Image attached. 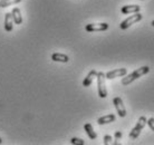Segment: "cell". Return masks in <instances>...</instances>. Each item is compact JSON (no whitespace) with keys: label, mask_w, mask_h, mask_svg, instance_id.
Instances as JSON below:
<instances>
[{"label":"cell","mask_w":154,"mask_h":145,"mask_svg":"<svg viewBox=\"0 0 154 145\" xmlns=\"http://www.w3.org/2000/svg\"><path fill=\"white\" fill-rule=\"evenodd\" d=\"M149 72H150V67H149V66H143V67H141V68L136 69V70H134V72H132L131 74L127 75L125 78H123V79H122V84L123 85L131 84V83H133L134 80H136L141 76L147 74Z\"/></svg>","instance_id":"1"},{"label":"cell","mask_w":154,"mask_h":145,"mask_svg":"<svg viewBox=\"0 0 154 145\" xmlns=\"http://www.w3.org/2000/svg\"><path fill=\"white\" fill-rule=\"evenodd\" d=\"M97 89H98V96L100 98H105L107 97V89H106V84H105V79L106 76L103 72H97Z\"/></svg>","instance_id":"2"},{"label":"cell","mask_w":154,"mask_h":145,"mask_svg":"<svg viewBox=\"0 0 154 145\" xmlns=\"http://www.w3.org/2000/svg\"><path fill=\"white\" fill-rule=\"evenodd\" d=\"M147 123V119L145 116H141L136 123V125L133 127V130L131 131V133H130V138L132 140H136V138L139 137V135L141 134V132L143 131V128L145 127Z\"/></svg>","instance_id":"3"},{"label":"cell","mask_w":154,"mask_h":145,"mask_svg":"<svg viewBox=\"0 0 154 145\" xmlns=\"http://www.w3.org/2000/svg\"><path fill=\"white\" fill-rule=\"evenodd\" d=\"M142 18H143V16L141 15L140 12H135L133 16L127 17L124 21H122L121 25H119V28L123 29V30H125V29H127L128 27H131L132 25H134L135 23H139L140 20H142Z\"/></svg>","instance_id":"4"},{"label":"cell","mask_w":154,"mask_h":145,"mask_svg":"<svg viewBox=\"0 0 154 145\" xmlns=\"http://www.w3.org/2000/svg\"><path fill=\"white\" fill-rule=\"evenodd\" d=\"M109 25L106 23H88L85 26V30L88 32H94V31H105L108 29Z\"/></svg>","instance_id":"5"},{"label":"cell","mask_w":154,"mask_h":145,"mask_svg":"<svg viewBox=\"0 0 154 145\" xmlns=\"http://www.w3.org/2000/svg\"><path fill=\"white\" fill-rule=\"evenodd\" d=\"M113 104L115 106L116 111H117V114H119V117H125L126 116V108L124 106V103L121 97H115L113 99Z\"/></svg>","instance_id":"6"},{"label":"cell","mask_w":154,"mask_h":145,"mask_svg":"<svg viewBox=\"0 0 154 145\" xmlns=\"http://www.w3.org/2000/svg\"><path fill=\"white\" fill-rule=\"evenodd\" d=\"M127 74V69L126 68H119V69H114V70H111L105 74V76L107 79H114L116 77H122L125 76Z\"/></svg>","instance_id":"7"},{"label":"cell","mask_w":154,"mask_h":145,"mask_svg":"<svg viewBox=\"0 0 154 145\" xmlns=\"http://www.w3.org/2000/svg\"><path fill=\"white\" fill-rule=\"evenodd\" d=\"M141 10V7L137 6V5H127V6H124L122 7L121 11L124 15H128V14H135V12H140Z\"/></svg>","instance_id":"8"},{"label":"cell","mask_w":154,"mask_h":145,"mask_svg":"<svg viewBox=\"0 0 154 145\" xmlns=\"http://www.w3.org/2000/svg\"><path fill=\"white\" fill-rule=\"evenodd\" d=\"M96 75H97L96 70H95V69H92V70L88 72V75L85 77L84 80H83V86H84V87H88V86H91L93 83V79L96 77Z\"/></svg>","instance_id":"9"},{"label":"cell","mask_w":154,"mask_h":145,"mask_svg":"<svg viewBox=\"0 0 154 145\" xmlns=\"http://www.w3.org/2000/svg\"><path fill=\"white\" fill-rule=\"evenodd\" d=\"M11 15H12V18H14V23L16 25H21V23H23V17H21V11H20L19 8L18 7L14 8L11 11Z\"/></svg>","instance_id":"10"},{"label":"cell","mask_w":154,"mask_h":145,"mask_svg":"<svg viewBox=\"0 0 154 145\" xmlns=\"http://www.w3.org/2000/svg\"><path fill=\"white\" fill-rule=\"evenodd\" d=\"M12 23H14V18H12L11 12H7V14L5 15V30L11 31Z\"/></svg>","instance_id":"11"},{"label":"cell","mask_w":154,"mask_h":145,"mask_svg":"<svg viewBox=\"0 0 154 145\" xmlns=\"http://www.w3.org/2000/svg\"><path fill=\"white\" fill-rule=\"evenodd\" d=\"M51 60L58 61V63H68L69 61V57L67 55H65V54L54 53L51 55Z\"/></svg>","instance_id":"12"},{"label":"cell","mask_w":154,"mask_h":145,"mask_svg":"<svg viewBox=\"0 0 154 145\" xmlns=\"http://www.w3.org/2000/svg\"><path fill=\"white\" fill-rule=\"evenodd\" d=\"M116 119V116L114 114H108L105 115V116H102L97 119V123L100 125H104V124H109V123H113Z\"/></svg>","instance_id":"13"},{"label":"cell","mask_w":154,"mask_h":145,"mask_svg":"<svg viewBox=\"0 0 154 145\" xmlns=\"http://www.w3.org/2000/svg\"><path fill=\"white\" fill-rule=\"evenodd\" d=\"M84 130H85L86 134L88 135V137L91 138V140H96L97 134L95 133V131H94V128H93L92 124H89V123H86V124L84 125Z\"/></svg>","instance_id":"14"},{"label":"cell","mask_w":154,"mask_h":145,"mask_svg":"<svg viewBox=\"0 0 154 145\" xmlns=\"http://www.w3.org/2000/svg\"><path fill=\"white\" fill-rule=\"evenodd\" d=\"M21 0H0V8H6L9 6L19 4Z\"/></svg>","instance_id":"15"},{"label":"cell","mask_w":154,"mask_h":145,"mask_svg":"<svg viewBox=\"0 0 154 145\" xmlns=\"http://www.w3.org/2000/svg\"><path fill=\"white\" fill-rule=\"evenodd\" d=\"M70 143L72 144H79V145H84L85 142L82 140V138H77V137H73L70 140Z\"/></svg>","instance_id":"16"},{"label":"cell","mask_w":154,"mask_h":145,"mask_svg":"<svg viewBox=\"0 0 154 145\" xmlns=\"http://www.w3.org/2000/svg\"><path fill=\"white\" fill-rule=\"evenodd\" d=\"M122 137V132H119V131H117V132H115V142H114V144L117 145L119 144V140Z\"/></svg>","instance_id":"17"},{"label":"cell","mask_w":154,"mask_h":145,"mask_svg":"<svg viewBox=\"0 0 154 145\" xmlns=\"http://www.w3.org/2000/svg\"><path fill=\"white\" fill-rule=\"evenodd\" d=\"M147 125L150 126V128L154 132V117H151L150 119H147Z\"/></svg>","instance_id":"18"},{"label":"cell","mask_w":154,"mask_h":145,"mask_svg":"<svg viewBox=\"0 0 154 145\" xmlns=\"http://www.w3.org/2000/svg\"><path fill=\"white\" fill-rule=\"evenodd\" d=\"M111 141H112V136H111V135H105L104 136V144L105 145L109 144Z\"/></svg>","instance_id":"19"},{"label":"cell","mask_w":154,"mask_h":145,"mask_svg":"<svg viewBox=\"0 0 154 145\" xmlns=\"http://www.w3.org/2000/svg\"><path fill=\"white\" fill-rule=\"evenodd\" d=\"M151 25H152V26L154 27V20H153V21H152V23H151Z\"/></svg>","instance_id":"20"},{"label":"cell","mask_w":154,"mask_h":145,"mask_svg":"<svg viewBox=\"0 0 154 145\" xmlns=\"http://www.w3.org/2000/svg\"><path fill=\"white\" fill-rule=\"evenodd\" d=\"M1 143H2V140H1V138H0V144H1Z\"/></svg>","instance_id":"21"}]
</instances>
